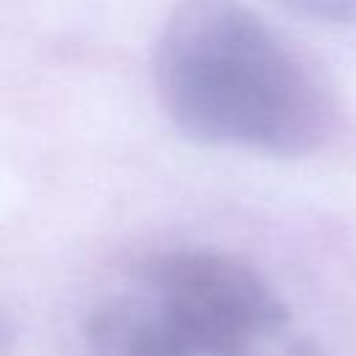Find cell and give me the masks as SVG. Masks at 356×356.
I'll return each mask as SVG.
<instances>
[{"label":"cell","instance_id":"6da1fadb","mask_svg":"<svg viewBox=\"0 0 356 356\" xmlns=\"http://www.w3.org/2000/svg\"><path fill=\"white\" fill-rule=\"evenodd\" d=\"M170 122L211 147L295 159L317 150L331 108L317 78L239 0H184L153 53Z\"/></svg>","mask_w":356,"mask_h":356},{"label":"cell","instance_id":"7a4b0ae2","mask_svg":"<svg viewBox=\"0 0 356 356\" xmlns=\"http://www.w3.org/2000/svg\"><path fill=\"white\" fill-rule=\"evenodd\" d=\"M289 309L248 261L211 248L145 259L89 312V356H275Z\"/></svg>","mask_w":356,"mask_h":356},{"label":"cell","instance_id":"3957f363","mask_svg":"<svg viewBox=\"0 0 356 356\" xmlns=\"http://www.w3.org/2000/svg\"><path fill=\"white\" fill-rule=\"evenodd\" d=\"M284 8L331 25H353L356 22V0H275Z\"/></svg>","mask_w":356,"mask_h":356},{"label":"cell","instance_id":"277c9868","mask_svg":"<svg viewBox=\"0 0 356 356\" xmlns=\"http://www.w3.org/2000/svg\"><path fill=\"white\" fill-rule=\"evenodd\" d=\"M11 350V331H8V323L0 317V356H8Z\"/></svg>","mask_w":356,"mask_h":356}]
</instances>
